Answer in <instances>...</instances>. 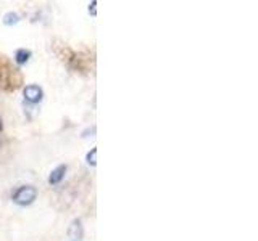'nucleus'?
<instances>
[{"instance_id":"nucleus-1","label":"nucleus","mask_w":258,"mask_h":241,"mask_svg":"<svg viewBox=\"0 0 258 241\" xmlns=\"http://www.w3.org/2000/svg\"><path fill=\"white\" fill-rule=\"evenodd\" d=\"M52 48L53 53L63 61L68 70L89 74L96 68V60H94L89 52H76L71 47H68L65 42H62V40H53Z\"/></svg>"},{"instance_id":"nucleus-2","label":"nucleus","mask_w":258,"mask_h":241,"mask_svg":"<svg viewBox=\"0 0 258 241\" xmlns=\"http://www.w3.org/2000/svg\"><path fill=\"white\" fill-rule=\"evenodd\" d=\"M23 85V74L16 66L5 57L0 55V92L11 93Z\"/></svg>"},{"instance_id":"nucleus-3","label":"nucleus","mask_w":258,"mask_h":241,"mask_svg":"<svg viewBox=\"0 0 258 241\" xmlns=\"http://www.w3.org/2000/svg\"><path fill=\"white\" fill-rule=\"evenodd\" d=\"M37 198V190L36 187H32V185H23V187H19L15 195H13V201L19 206H29L36 201Z\"/></svg>"},{"instance_id":"nucleus-4","label":"nucleus","mask_w":258,"mask_h":241,"mask_svg":"<svg viewBox=\"0 0 258 241\" xmlns=\"http://www.w3.org/2000/svg\"><path fill=\"white\" fill-rule=\"evenodd\" d=\"M23 95H24V98L28 100L29 103H39L40 100H42L44 92H42V88H40L39 85L31 84V85H26L24 87Z\"/></svg>"},{"instance_id":"nucleus-5","label":"nucleus","mask_w":258,"mask_h":241,"mask_svg":"<svg viewBox=\"0 0 258 241\" xmlns=\"http://www.w3.org/2000/svg\"><path fill=\"white\" fill-rule=\"evenodd\" d=\"M65 174H66V166L65 164H62V166H58V167H55L52 170V174L49 177V183L50 185H58L60 182L63 180Z\"/></svg>"},{"instance_id":"nucleus-6","label":"nucleus","mask_w":258,"mask_h":241,"mask_svg":"<svg viewBox=\"0 0 258 241\" xmlns=\"http://www.w3.org/2000/svg\"><path fill=\"white\" fill-rule=\"evenodd\" d=\"M31 58V52L26 50V48H18L15 53V61L16 65H26Z\"/></svg>"},{"instance_id":"nucleus-7","label":"nucleus","mask_w":258,"mask_h":241,"mask_svg":"<svg viewBox=\"0 0 258 241\" xmlns=\"http://www.w3.org/2000/svg\"><path fill=\"white\" fill-rule=\"evenodd\" d=\"M18 21H19V15L15 11H8L3 16V24H6V26H13V24H16Z\"/></svg>"},{"instance_id":"nucleus-8","label":"nucleus","mask_w":258,"mask_h":241,"mask_svg":"<svg viewBox=\"0 0 258 241\" xmlns=\"http://www.w3.org/2000/svg\"><path fill=\"white\" fill-rule=\"evenodd\" d=\"M87 164H89V166H96L97 164V150L96 148H92L89 153H87Z\"/></svg>"},{"instance_id":"nucleus-9","label":"nucleus","mask_w":258,"mask_h":241,"mask_svg":"<svg viewBox=\"0 0 258 241\" xmlns=\"http://www.w3.org/2000/svg\"><path fill=\"white\" fill-rule=\"evenodd\" d=\"M96 5H97V2H92V3L89 5V11L92 10V13H94V15H96Z\"/></svg>"},{"instance_id":"nucleus-10","label":"nucleus","mask_w":258,"mask_h":241,"mask_svg":"<svg viewBox=\"0 0 258 241\" xmlns=\"http://www.w3.org/2000/svg\"><path fill=\"white\" fill-rule=\"evenodd\" d=\"M3 130V119H2V116H0V132Z\"/></svg>"}]
</instances>
